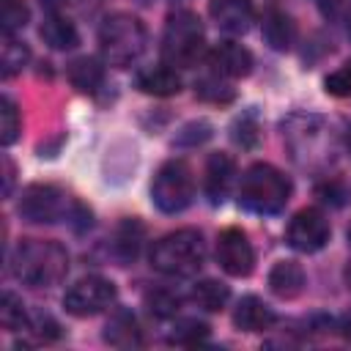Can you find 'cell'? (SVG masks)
<instances>
[{
  "label": "cell",
  "instance_id": "obj_3",
  "mask_svg": "<svg viewBox=\"0 0 351 351\" xmlns=\"http://www.w3.org/2000/svg\"><path fill=\"white\" fill-rule=\"evenodd\" d=\"M206 261V244L197 230H176L151 247V266L167 277H192Z\"/></svg>",
  "mask_w": 351,
  "mask_h": 351
},
{
  "label": "cell",
  "instance_id": "obj_23",
  "mask_svg": "<svg viewBox=\"0 0 351 351\" xmlns=\"http://www.w3.org/2000/svg\"><path fill=\"white\" fill-rule=\"evenodd\" d=\"M30 60V49L16 41L14 36H5L3 38V55H0V63H3V77L11 80L14 74H19Z\"/></svg>",
  "mask_w": 351,
  "mask_h": 351
},
{
  "label": "cell",
  "instance_id": "obj_5",
  "mask_svg": "<svg viewBox=\"0 0 351 351\" xmlns=\"http://www.w3.org/2000/svg\"><path fill=\"white\" fill-rule=\"evenodd\" d=\"M206 33L192 11H176L165 22L162 33V60L173 69H192L203 55Z\"/></svg>",
  "mask_w": 351,
  "mask_h": 351
},
{
  "label": "cell",
  "instance_id": "obj_12",
  "mask_svg": "<svg viewBox=\"0 0 351 351\" xmlns=\"http://www.w3.org/2000/svg\"><path fill=\"white\" fill-rule=\"evenodd\" d=\"M208 14L228 33H247L255 22L252 0H208Z\"/></svg>",
  "mask_w": 351,
  "mask_h": 351
},
{
  "label": "cell",
  "instance_id": "obj_27",
  "mask_svg": "<svg viewBox=\"0 0 351 351\" xmlns=\"http://www.w3.org/2000/svg\"><path fill=\"white\" fill-rule=\"evenodd\" d=\"M0 324H3V329H8V332L27 329V313H25V304H22V299L14 296L11 291H5L3 299H0Z\"/></svg>",
  "mask_w": 351,
  "mask_h": 351
},
{
  "label": "cell",
  "instance_id": "obj_33",
  "mask_svg": "<svg viewBox=\"0 0 351 351\" xmlns=\"http://www.w3.org/2000/svg\"><path fill=\"white\" fill-rule=\"evenodd\" d=\"M315 5H318V11L329 19V22H335L340 14H343V5H346V0H315Z\"/></svg>",
  "mask_w": 351,
  "mask_h": 351
},
{
  "label": "cell",
  "instance_id": "obj_30",
  "mask_svg": "<svg viewBox=\"0 0 351 351\" xmlns=\"http://www.w3.org/2000/svg\"><path fill=\"white\" fill-rule=\"evenodd\" d=\"M233 143L241 145V148H255L258 145V123L252 115H241L236 123H233Z\"/></svg>",
  "mask_w": 351,
  "mask_h": 351
},
{
  "label": "cell",
  "instance_id": "obj_14",
  "mask_svg": "<svg viewBox=\"0 0 351 351\" xmlns=\"http://www.w3.org/2000/svg\"><path fill=\"white\" fill-rule=\"evenodd\" d=\"M134 85L148 96H173L181 90V77L176 74L173 66L159 63V66H148V69L137 71Z\"/></svg>",
  "mask_w": 351,
  "mask_h": 351
},
{
  "label": "cell",
  "instance_id": "obj_36",
  "mask_svg": "<svg viewBox=\"0 0 351 351\" xmlns=\"http://www.w3.org/2000/svg\"><path fill=\"white\" fill-rule=\"evenodd\" d=\"M11 192V162L5 159V195Z\"/></svg>",
  "mask_w": 351,
  "mask_h": 351
},
{
  "label": "cell",
  "instance_id": "obj_38",
  "mask_svg": "<svg viewBox=\"0 0 351 351\" xmlns=\"http://www.w3.org/2000/svg\"><path fill=\"white\" fill-rule=\"evenodd\" d=\"M343 280H346V285L351 288V261L346 263V269H343Z\"/></svg>",
  "mask_w": 351,
  "mask_h": 351
},
{
  "label": "cell",
  "instance_id": "obj_24",
  "mask_svg": "<svg viewBox=\"0 0 351 351\" xmlns=\"http://www.w3.org/2000/svg\"><path fill=\"white\" fill-rule=\"evenodd\" d=\"M195 93H197L203 101H214V104H228V101H233V96H236V90H233L217 71L200 77V80L195 82Z\"/></svg>",
  "mask_w": 351,
  "mask_h": 351
},
{
  "label": "cell",
  "instance_id": "obj_26",
  "mask_svg": "<svg viewBox=\"0 0 351 351\" xmlns=\"http://www.w3.org/2000/svg\"><path fill=\"white\" fill-rule=\"evenodd\" d=\"M145 307L156 318H173L178 313V307H181V296L176 291H170V288H151L145 293Z\"/></svg>",
  "mask_w": 351,
  "mask_h": 351
},
{
  "label": "cell",
  "instance_id": "obj_21",
  "mask_svg": "<svg viewBox=\"0 0 351 351\" xmlns=\"http://www.w3.org/2000/svg\"><path fill=\"white\" fill-rule=\"evenodd\" d=\"M189 299H192L197 307H203V310H208V313H217V310H222V307L228 304L230 291H228V285L219 282V280H200V282H195Z\"/></svg>",
  "mask_w": 351,
  "mask_h": 351
},
{
  "label": "cell",
  "instance_id": "obj_37",
  "mask_svg": "<svg viewBox=\"0 0 351 351\" xmlns=\"http://www.w3.org/2000/svg\"><path fill=\"white\" fill-rule=\"evenodd\" d=\"M343 143H346V151L351 154V126H346V134H343Z\"/></svg>",
  "mask_w": 351,
  "mask_h": 351
},
{
  "label": "cell",
  "instance_id": "obj_16",
  "mask_svg": "<svg viewBox=\"0 0 351 351\" xmlns=\"http://www.w3.org/2000/svg\"><path fill=\"white\" fill-rule=\"evenodd\" d=\"M261 30H263L266 44H269L271 49H277V52L291 49L293 38H296V25H293V19H291L285 11H277V8H269V11L263 14Z\"/></svg>",
  "mask_w": 351,
  "mask_h": 351
},
{
  "label": "cell",
  "instance_id": "obj_40",
  "mask_svg": "<svg viewBox=\"0 0 351 351\" xmlns=\"http://www.w3.org/2000/svg\"><path fill=\"white\" fill-rule=\"evenodd\" d=\"M346 236H348V244H351V225H348V233Z\"/></svg>",
  "mask_w": 351,
  "mask_h": 351
},
{
  "label": "cell",
  "instance_id": "obj_13",
  "mask_svg": "<svg viewBox=\"0 0 351 351\" xmlns=\"http://www.w3.org/2000/svg\"><path fill=\"white\" fill-rule=\"evenodd\" d=\"M233 178H236V165L228 154H211L208 162H206V195L214 206H219L230 186H233Z\"/></svg>",
  "mask_w": 351,
  "mask_h": 351
},
{
  "label": "cell",
  "instance_id": "obj_9",
  "mask_svg": "<svg viewBox=\"0 0 351 351\" xmlns=\"http://www.w3.org/2000/svg\"><path fill=\"white\" fill-rule=\"evenodd\" d=\"M288 244L296 252H318L329 241V222L318 208H302L288 222Z\"/></svg>",
  "mask_w": 351,
  "mask_h": 351
},
{
  "label": "cell",
  "instance_id": "obj_2",
  "mask_svg": "<svg viewBox=\"0 0 351 351\" xmlns=\"http://www.w3.org/2000/svg\"><path fill=\"white\" fill-rule=\"evenodd\" d=\"M288 197H291V181L274 165L258 162L244 170L241 184H239V206L241 208L269 217V214H280L285 208Z\"/></svg>",
  "mask_w": 351,
  "mask_h": 351
},
{
  "label": "cell",
  "instance_id": "obj_1",
  "mask_svg": "<svg viewBox=\"0 0 351 351\" xmlns=\"http://www.w3.org/2000/svg\"><path fill=\"white\" fill-rule=\"evenodd\" d=\"M11 271L19 282L30 288H49L66 277L69 255L58 241L22 239L11 255Z\"/></svg>",
  "mask_w": 351,
  "mask_h": 351
},
{
  "label": "cell",
  "instance_id": "obj_25",
  "mask_svg": "<svg viewBox=\"0 0 351 351\" xmlns=\"http://www.w3.org/2000/svg\"><path fill=\"white\" fill-rule=\"evenodd\" d=\"M208 337V326L197 318H181L173 324V332L167 335V343L173 346H200Z\"/></svg>",
  "mask_w": 351,
  "mask_h": 351
},
{
  "label": "cell",
  "instance_id": "obj_35",
  "mask_svg": "<svg viewBox=\"0 0 351 351\" xmlns=\"http://www.w3.org/2000/svg\"><path fill=\"white\" fill-rule=\"evenodd\" d=\"M337 329H340V335L346 337V340H351V310L340 318V324H337Z\"/></svg>",
  "mask_w": 351,
  "mask_h": 351
},
{
  "label": "cell",
  "instance_id": "obj_6",
  "mask_svg": "<svg viewBox=\"0 0 351 351\" xmlns=\"http://www.w3.org/2000/svg\"><path fill=\"white\" fill-rule=\"evenodd\" d=\"M195 197V178L186 162L181 159H170L165 162L151 184V200L159 211L165 214H178L184 211Z\"/></svg>",
  "mask_w": 351,
  "mask_h": 351
},
{
  "label": "cell",
  "instance_id": "obj_4",
  "mask_svg": "<svg viewBox=\"0 0 351 351\" xmlns=\"http://www.w3.org/2000/svg\"><path fill=\"white\" fill-rule=\"evenodd\" d=\"M145 25L134 16V14H110L101 27H99V47H101V58L110 66L126 69L132 66L143 49H145Z\"/></svg>",
  "mask_w": 351,
  "mask_h": 351
},
{
  "label": "cell",
  "instance_id": "obj_31",
  "mask_svg": "<svg viewBox=\"0 0 351 351\" xmlns=\"http://www.w3.org/2000/svg\"><path fill=\"white\" fill-rule=\"evenodd\" d=\"M324 88H326V93H332V96H351V60L343 63L337 71H332V74L324 80Z\"/></svg>",
  "mask_w": 351,
  "mask_h": 351
},
{
  "label": "cell",
  "instance_id": "obj_17",
  "mask_svg": "<svg viewBox=\"0 0 351 351\" xmlns=\"http://www.w3.org/2000/svg\"><path fill=\"white\" fill-rule=\"evenodd\" d=\"M269 288L280 299H293L304 288V271L296 261H277L269 271Z\"/></svg>",
  "mask_w": 351,
  "mask_h": 351
},
{
  "label": "cell",
  "instance_id": "obj_20",
  "mask_svg": "<svg viewBox=\"0 0 351 351\" xmlns=\"http://www.w3.org/2000/svg\"><path fill=\"white\" fill-rule=\"evenodd\" d=\"M69 80L80 93H96L104 82V66L96 58L82 55L69 63Z\"/></svg>",
  "mask_w": 351,
  "mask_h": 351
},
{
  "label": "cell",
  "instance_id": "obj_28",
  "mask_svg": "<svg viewBox=\"0 0 351 351\" xmlns=\"http://www.w3.org/2000/svg\"><path fill=\"white\" fill-rule=\"evenodd\" d=\"M0 19H3V36H16L27 25V5L22 0H3Z\"/></svg>",
  "mask_w": 351,
  "mask_h": 351
},
{
  "label": "cell",
  "instance_id": "obj_22",
  "mask_svg": "<svg viewBox=\"0 0 351 351\" xmlns=\"http://www.w3.org/2000/svg\"><path fill=\"white\" fill-rule=\"evenodd\" d=\"M140 244H143V228L129 219L118 228L115 233V241H112V252L121 258V261H134L137 252H140Z\"/></svg>",
  "mask_w": 351,
  "mask_h": 351
},
{
  "label": "cell",
  "instance_id": "obj_10",
  "mask_svg": "<svg viewBox=\"0 0 351 351\" xmlns=\"http://www.w3.org/2000/svg\"><path fill=\"white\" fill-rule=\"evenodd\" d=\"M217 263L230 277H247L255 266V252L250 239L239 228H228L217 239Z\"/></svg>",
  "mask_w": 351,
  "mask_h": 351
},
{
  "label": "cell",
  "instance_id": "obj_11",
  "mask_svg": "<svg viewBox=\"0 0 351 351\" xmlns=\"http://www.w3.org/2000/svg\"><path fill=\"white\" fill-rule=\"evenodd\" d=\"M208 66L219 77L239 80V77H247L252 71V55L247 47H241L236 41H219L208 52Z\"/></svg>",
  "mask_w": 351,
  "mask_h": 351
},
{
  "label": "cell",
  "instance_id": "obj_32",
  "mask_svg": "<svg viewBox=\"0 0 351 351\" xmlns=\"http://www.w3.org/2000/svg\"><path fill=\"white\" fill-rule=\"evenodd\" d=\"M27 329L33 332L36 340H44V343L60 337V326H58V321H52L49 315H36L33 321H27Z\"/></svg>",
  "mask_w": 351,
  "mask_h": 351
},
{
  "label": "cell",
  "instance_id": "obj_34",
  "mask_svg": "<svg viewBox=\"0 0 351 351\" xmlns=\"http://www.w3.org/2000/svg\"><path fill=\"white\" fill-rule=\"evenodd\" d=\"M38 3H41L44 14H60V11L66 8V3H69V0H38Z\"/></svg>",
  "mask_w": 351,
  "mask_h": 351
},
{
  "label": "cell",
  "instance_id": "obj_18",
  "mask_svg": "<svg viewBox=\"0 0 351 351\" xmlns=\"http://www.w3.org/2000/svg\"><path fill=\"white\" fill-rule=\"evenodd\" d=\"M104 340L115 348H134L143 346V335H140V324L129 310H118L107 326H104Z\"/></svg>",
  "mask_w": 351,
  "mask_h": 351
},
{
  "label": "cell",
  "instance_id": "obj_8",
  "mask_svg": "<svg viewBox=\"0 0 351 351\" xmlns=\"http://www.w3.org/2000/svg\"><path fill=\"white\" fill-rule=\"evenodd\" d=\"M115 302V285L104 277H82L77 280L66 296H63V307L66 313L77 315V318H90L104 313L110 304Z\"/></svg>",
  "mask_w": 351,
  "mask_h": 351
},
{
  "label": "cell",
  "instance_id": "obj_39",
  "mask_svg": "<svg viewBox=\"0 0 351 351\" xmlns=\"http://www.w3.org/2000/svg\"><path fill=\"white\" fill-rule=\"evenodd\" d=\"M348 36H351V8H348Z\"/></svg>",
  "mask_w": 351,
  "mask_h": 351
},
{
  "label": "cell",
  "instance_id": "obj_15",
  "mask_svg": "<svg viewBox=\"0 0 351 351\" xmlns=\"http://www.w3.org/2000/svg\"><path fill=\"white\" fill-rule=\"evenodd\" d=\"M233 324L244 332H266L274 324V313L263 299L244 296L233 310Z\"/></svg>",
  "mask_w": 351,
  "mask_h": 351
},
{
  "label": "cell",
  "instance_id": "obj_7",
  "mask_svg": "<svg viewBox=\"0 0 351 351\" xmlns=\"http://www.w3.org/2000/svg\"><path fill=\"white\" fill-rule=\"evenodd\" d=\"M77 203H71L58 186L52 184H33L22 192L19 200V214L27 222H58V219H69L74 217Z\"/></svg>",
  "mask_w": 351,
  "mask_h": 351
},
{
  "label": "cell",
  "instance_id": "obj_19",
  "mask_svg": "<svg viewBox=\"0 0 351 351\" xmlns=\"http://www.w3.org/2000/svg\"><path fill=\"white\" fill-rule=\"evenodd\" d=\"M38 36L44 38V44H49L52 49H71L80 44L77 27L63 16V14H47L41 22Z\"/></svg>",
  "mask_w": 351,
  "mask_h": 351
},
{
  "label": "cell",
  "instance_id": "obj_29",
  "mask_svg": "<svg viewBox=\"0 0 351 351\" xmlns=\"http://www.w3.org/2000/svg\"><path fill=\"white\" fill-rule=\"evenodd\" d=\"M22 132V118L11 96H3V110H0V140L3 145H11Z\"/></svg>",
  "mask_w": 351,
  "mask_h": 351
}]
</instances>
